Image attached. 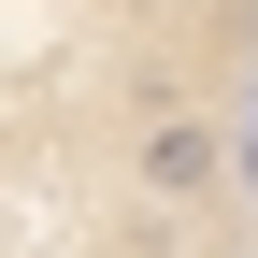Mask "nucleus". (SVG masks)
Returning a JSON list of instances; mask_svg holds the SVG:
<instances>
[{"label": "nucleus", "instance_id": "nucleus-1", "mask_svg": "<svg viewBox=\"0 0 258 258\" xmlns=\"http://www.w3.org/2000/svg\"><path fill=\"white\" fill-rule=\"evenodd\" d=\"M0 258H258V0H0Z\"/></svg>", "mask_w": 258, "mask_h": 258}]
</instances>
